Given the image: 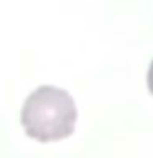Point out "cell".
I'll list each match as a JSON object with an SVG mask.
<instances>
[{"label":"cell","instance_id":"6da1fadb","mask_svg":"<svg viewBox=\"0 0 153 158\" xmlns=\"http://www.w3.org/2000/svg\"><path fill=\"white\" fill-rule=\"evenodd\" d=\"M77 110L72 97L54 86H41L30 94L22 109V125L28 137L56 142L69 137L76 127Z\"/></svg>","mask_w":153,"mask_h":158},{"label":"cell","instance_id":"7a4b0ae2","mask_svg":"<svg viewBox=\"0 0 153 158\" xmlns=\"http://www.w3.org/2000/svg\"><path fill=\"white\" fill-rule=\"evenodd\" d=\"M148 89L153 94V61L150 64V69H148Z\"/></svg>","mask_w":153,"mask_h":158}]
</instances>
